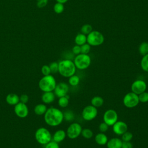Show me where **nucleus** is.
Segmentation results:
<instances>
[{"mask_svg": "<svg viewBox=\"0 0 148 148\" xmlns=\"http://www.w3.org/2000/svg\"><path fill=\"white\" fill-rule=\"evenodd\" d=\"M49 67L51 73H56L58 72V62L54 61L49 64Z\"/></svg>", "mask_w": 148, "mask_h": 148, "instance_id": "473e14b6", "label": "nucleus"}, {"mask_svg": "<svg viewBox=\"0 0 148 148\" xmlns=\"http://www.w3.org/2000/svg\"><path fill=\"white\" fill-rule=\"evenodd\" d=\"M14 111L15 114L20 118L26 117L29 112L28 108L26 103L19 102L16 105H14Z\"/></svg>", "mask_w": 148, "mask_h": 148, "instance_id": "f8f14e48", "label": "nucleus"}, {"mask_svg": "<svg viewBox=\"0 0 148 148\" xmlns=\"http://www.w3.org/2000/svg\"><path fill=\"white\" fill-rule=\"evenodd\" d=\"M63 114H64V120L67 121H73L75 119V114L71 110H66L65 112H63Z\"/></svg>", "mask_w": 148, "mask_h": 148, "instance_id": "cd10ccee", "label": "nucleus"}, {"mask_svg": "<svg viewBox=\"0 0 148 148\" xmlns=\"http://www.w3.org/2000/svg\"><path fill=\"white\" fill-rule=\"evenodd\" d=\"M73 62L76 69L84 70L90 66L91 59L88 54L80 53L75 57Z\"/></svg>", "mask_w": 148, "mask_h": 148, "instance_id": "39448f33", "label": "nucleus"}, {"mask_svg": "<svg viewBox=\"0 0 148 148\" xmlns=\"http://www.w3.org/2000/svg\"><path fill=\"white\" fill-rule=\"evenodd\" d=\"M41 72L43 76L50 75L51 73V71H50L49 65H43L41 68Z\"/></svg>", "mask_w": 148, "mask_h": 148, "instance_id": "f704fd0d", "label": "nucleus"}, {"mask_svg": "<svg viewBox=\"0 0 148 148\" xmlns=\"http://www.w3.org/2000/svg\"><path fill=\"white\" fill-rule=\"evenodd\" d=\"M68 1V0H56L57 2H59V3H62V4L66 3Z\"/></svg>", "mask_w": 148, "mask_h": 148, "instance_id": "79ce46f5", "label": "nucleus"}, {"mask_svg": "<svg viewBox=\"0 0 148 148\" xmlns=\"http://www.w3.org/2000/svg\"><path fill=\"white\" fill-rule=\"evenodd\" d=\"M109 125L105 123V122H102L101 123L99 124V126H98V128H99V130L100 131V132H103V133H105L106 132L108 129H109Z\"/></svg>", "mask_w": 148, "mask_h": 148, "instance_id": "c9c22d12", "label": "nucleus"}, {"mask_svg": "<svg viewBox=\"0 0 148 148\" xmlns=\"http://www.w3.org/2000/svg\"><path fill=\"white\" fill-rule=\"evenodd\" d=\"M147 88L146 83L141 79H137L135 80L131 84V91L137 95L141 94L145 91Z\"/></svg>", "mask_w": 148, "mask_h": 148, "instance_id": "9b49d317", "label": "nucleus"}, {"mask_svg": "<svg viewBox=\"0 0 148 148\" xmlns=\"http://www.w3.org/2000/svg\"><path fill=\"white\" fill-rule=\"evenodd\" d=\"M80 81V77L75 74L70 76L69 77H68L69 84L73 87L77 86L79 84Z\"/></svg>", "mask_w": 148, "mask_h": 148, "instance_id": "393cba45", "label": "nucleus"}, {"mask_svg": "<svg viewBox=\"0 0 148 148\" xmlns=\"http://www.w3.org/2000/svg\"><path fill=\"white\" fill-rule=\"evenodd\" d=\"M103 120L109 126H112L118 120V114L113 109H108L103 115Z\"/></svg>", "mask_w": 148, "mask_h": 148, "instance_id": "9d476101", "label": "nucleus"}, {"mask_svg": "<svg viewBox=\"0 0 148 148\" xmlns=\"http://www.w3.org/2000/svg\"><path fill=\"white\" fill-rule=\"evenodd\" d=\"M6 101L9 105L14 106L20 102V97L16 94L10 93L7 95Z\"/></svg>", "mask_w": 148, "mask_h": 148, "instance_id": "6ab92c4d", "label": "nucleus"}, {"mask_svg": "<svg viewBox=\"0 0 148 148\" xmlns=\"http://www.w3.org/2000/svg\"><path fill=\"white\" fill-rule=\"evenodd\" d=\"M95 142L99 145H106L108 141V138L107 135L103 132H99L95 136Z\"/></svg>", "mask_w": 148, "mask_h": 148, "instance_id": "a211bd4d", "label": "nucleus"}, {"mask_svg": "<svg viewBox=\"0 0 148 148\" xmlns=\"http://www.w3.org/2000/svg\"><path fill=\"white\" fill-rule=\"evenodd\" d=\"M80 50H81V53L88 54L91 50V46L88 43H86L82 45V46H80Z\"/></svg>", "mask_w": 148, "mask_h": 148, "instance_id": "72a5a7b5", "label": "nucleus"}, {"mask_svg": "<svg viewBox=\"0 0 148 148\" xmlns=\"http://www.w3.org/2000/svg\"><path fill=\"white\" fill-rule=\"evenodd\" d=\"M104 100L100 96H95L91 99V105L95 108H99L103 105Z\"/></svg>", "mask_w": 148, "mask_h": 148, "instance_id": "412c9836", "label": "nucleus"}, {"mask_svg": "<svg viewBox=\"0 0 148 148\" xmlns=\"http://www.w3.org/2000/svg\"><path fill=\"white\" fill-rule=\"evenodd\" d=\"M76 68L73 61L64 59L58 62V73L64 77H69L75 74Z\"/></svg>", "mask_w": 148, "mask_h": 148, "instance_id": "f03ea898", "label": "nucleus"}, {"mask_svg": "<svg viewBox=\"0 0 148 148\" xmlns=\"http://www.w3.org/2000/svg\"><path fill=\"white\" fill-rule=\"evenodd\" d=\"M45 122L49 126L56 127L60 125L64 120L63 112L54 107L47 108L44 114Z\"/></svg>", "mask_w": 148, "mask_h": 148, "instance_id": "f257e3e1", "label": "nucleus"}, {"mask_svg": "<svg viewBox=\"0 0 148 148\" xmlns=\"http://www.w3.org/2000/svg\"><path fill=\"white\" fill-rule=\"evenodd\" d=\"M69 86L67 83L65 82H60L56 84L53 91L56 97L60 98L66 95L69 91Z\"/></svg>", "mask_w": 148, "mask_h": 148, "instance_id": "ddd939ff", "label": "nucleus"}, {"mask_svg": "<svg viewBox=\"0 0 148 148\" xmlns=\"http://www.w3.org/2000/svg\"><path fill=\"white\" fill-rule=\"evenodd\" d=\"M72 53L75 55H78L81 53V50H80V46L79 45H75L72 49Z\"/></svg>", "mask_w": 148, "mask_h": 148, "instance_id": "58836bf2", "label": "nucleus"}, {"mask_svg": "<svg viewBox=\"0 0 148 148\" xmlns=\"http://www.w3.org/2000/svg\"><path fill=\"white\" fill-rule=\"evenodd\" d=\"M35 138L38 143L42 145H45L52 140V135L48 129L40 127L35 131Z\"/></svg>", "mask_w": 148, "mask_h": 148, "instance_id": "20e7f679", "label": "nucleus"}, {"mask_svg": "<svg viewBox=\"0 0 148 148\" xmlns=\"http://www.w3.org/2000/svg\"><path fill=\"white\" fill-rule=\"evenodd\" d=\"M98 115V109L91 105L85 106L82 112V117L86 121H91Z\"/></svg>", "mask_w": 148, "mask_h": 148, "instance_id": "1a4fd4ad", "label": "nucleus"}, {"mask_svg": "<svg viewBox=\"0 0 148 148\" xmlns=\"http://www.w3.org/2000/svg\"><path fill=\"white\" fill-rule=\"evenodd\" d=\"M75 43L79 46L87 43V36L82 33L78 34L75 38Z\"/></svg>", "mask_w": 148, "mask_h": 148, "instance_id": "4be33fe9", "label": "nucleus"}, {"mask_svg": "<svg viewBox=\"0 0 148 148\" xmlns=\"http://www.w3.org/2000/svg\"><path fill=\"white\" fill-rule=\"evenodd\" d=\"M47 108L45 104L39 103L36 105L34 108V112L36 114L41 116L44 115L45 112H46Z\"/></svg>", "mask_w": 148, "mask_h": 148, "instance_id": "aec40b11", "label": "nucleus"}, {"mask_svg": "<svg viewBox=\"0 0 148 148\" xmlns=\"http://www.w3.org/2000/svg\"><path fill=\"white\" fill-rule=\"evenodd\" d=\"M140 67L143 71L148 73V54L142 57L140 60Z\"/></svg>", "mask_w": 148, "mask_h": 148, "instance_id": "a878e982", "label": "nucleus"}, {"mask_svg": "<svg viewBox=\"0 0 148 148\" xmlns=\"http://www.w3.org/2000/svg\"><path fill=\"white\" fill-rule=\"evenodd\" d=\"M123 103L127 108L136 107L139 103L138 95L131 92L127 93L123 97Z\"/></svg>", "mask_w": 148, "mask_h": 148, "instance_id": "0eeeda50", "label": "nucleus"}, {"mask_svg": "<svg viewBox=\"0 0 148 148\" xmlns=\"http://www.w3.org/2000/svg\"><path fill=\"white\" fill-rule=\"evenodd\" d=\"M66 136V131L63 130H57L52 136V140L59 143L62 142Z\"/></svg>", "mask_w": 148, "mask_h": 148, "instance_id": "2eb2a0df", "label": "nucleus"}, {"mask_svg": "<svg viewBox=\"0 0 148 148\" xmlns=\"http://www.w3.org/2000/svg\"><path fill=\"white\" fill-rule=\"evenodd\" d=\"M69 104V97L66 95L64 97L58 98V105L60 108H65L68 106Z\"/></svg>", "mask_w": 148, "mask_h": 148, "instance_id": "5701e85b", "label": "nucleus"}, {"mask_svg": "<svg viewBox=\"0 0 148 148\" xmlns=\"http://www.w3.org/2000/svg\"><path fill=\"white\" fill-rule=\"evenodd\" d=\"M29 100V97L27 94H23L20 97V101L24 103H27Z\"/></svg>", "mask_w": 148, "mask_h": 148, "instance_id": "a19ab883", "label": "nucleus"}, {"mask_svg": "<svg viewBox=\"0 0 148 148\" xmlns=\"http://www.w3.org/2000/svg\"><path fill=\"white\" fill-rule=\"evenodd\" d=\"M48 3V0H37L36 5L39 8L45 7Z\"/></svg>", "mask_w": 148, "mask_h": 148, "instance_id": "4c0bfd02", "label": "nucleus"}, {"mask_svg": "<svg viewBox=\"0 0 148 148\" xmlns=\"http://www.w3.org/2000/svg\"><path fill=\"white\" fill-rule=\"evenodd\" d=\"M123 140L119 138H112L106 143L107 148H121Z\"/></svg>", "mask_w": 148, "mask_h": 148, "instance_id": "dca6fc26", "label": "nucleus"}, {"mask_svg": "<svg viewBox=\"0 0 148 148\" xmlns=\"http://www.w3.org/2000/svg\"><path fill=\"white\" fill-rule=\"evenodd\" d=\"M139 54L143 56L148 54V42H142L139 46Z\"/></svg>", "mask_w": 148, "mask_h": 148, "instance_id": "b1692460", "label": "nucleus"}, {"mask_svg": "<svg viewBox=\"0 0 148 148\" xmlns=\"http://www.w3.org/2000/svg\"><path fill=\"white\" fill-rule=\"evenodd\" d=\"M57 83L54 77L50 75L43 76L39 81L38 86L41 91L44 92L53 91Z\"/></svg>", "mask_w": 148, "mask_h": 148, "instance_id": "7ed1b4c3", "label": "nucleus"}, {"mask_svg": "<svg viewBox=\"0 0 148 148\" xmlns=\"http://www.w3.org/2000/svg\"><path fill=\"white\" fill-rule=\"evenodd\" d=\"M56 98V95L53 91L44 92L41 97L42 102L45 104H49L52 103Z\"/></svg>", "mask_w": 148, "mask_h": 148, "instance_id": "f3484780", "label": "nucleus"}, {"mask_svg": "<svg viewBox=\"0 0 148 148\" xmlns=\"http://www.w3.org/2000/svg\"><path fill=\"white\" fill-rule=\"evenodd\" d=\"M80 31H81V33L86 35H87L92 31V27L89 24H85L83 25H82V27H81Z\"/></svg>", "mask_w": 148, "mask_h": 148, "instance_id": "c85d7f7f", "label": "nucleus"}, {"mask_svg": "<svg viewBox=\"0 0 148 148\" xmlns=\"http://www.w3.org/2000/svg\"><path fill=\"white\" fill-rule=\"evenodd\" d=\"M112 130L115 134L117 135H121L128 131V125L124 121L117 120L112 125Z\"/></svg>", "mask_w": 148, "mask_h": 148, "instance_id": "4468645a", "label": "nucleus"}, {"mask_svg": "<svg viewBox=\"0 0 148 148\" xmlns=\"http://www.w3.org/2000/svg\"><path fill=\"white\" fill-rule=\"evenodd\" d=\"M81 135L82 136L86 139H90L93 136V132L91 130H90V128H83L82 129V132H81Z\"/></svg>", "mask_w": 148, "mask_h": 148, "instance_id": "bb28decb", "label": "nucleus"}, {"mask_svg": "<svg viewBox=\"0 0 148 148\" xmlns=\"http://www.w3.org/2000/svg\"><path fill=\"white\" fill-rule=\"evenodd\" d=\"M104 40V36L98 31H92L87 36V43L91 46H99L103 43Z\"/></svg>", "mask_w": 148, "mask_h": 148, "instance_id": "423d86ee", "label": "nucleus"}, {"mask_svg": "<svg viewBox=\"0 0 148 148\" xmlns=\"http://www.w3.org/2000/svg\"><path fill=\"white\" fill-rule=\"evenodd\" d=\"M53 10L54 12L56 13L57 14H61L64 10V4L59 2H57L56 3L54 4L53 6Z\"/></svg>", "mask_w": 148, "mask_h": 148, "instance_id": "c756f323", "label": "nucleus"}, {"mask_svg": "<svg viewBox=\"0 0 148 148\" xmlns=\"http://www.w3.org/2000/svg\"><path fill=\"white\" fill-rule=\"evenodd\" d=\"M82 129L80 124L78 123H72L67 128L66 131V136L71 139H75L81 135Z\"/></svg>", "mask_w": 148, "mask_h": 148, "instance_id": "6e6552de", "label": "nucleus"}, {"mask_svg": "<svg viewBox=\"0 0 148 148\" xmlns=\"http://www.w3.org/2000/svg\"><path fill=\"white\" fill-rule=\"evenodd\" d=\"M45 148H60V146L58 143L51 140L48 143L45 145Z\"/></svg>", "mask_w": 148, "mask_h": 148, "instance_id": "e433bc0d", "label": "nucleus"}, {"mask_svg": "<svg viewBox=\"0 0 148 148\" xmlns=\"http://www.w3.org/2000/svg\"><path fill=\"white\" fill-rule=\"evenodd\" d=\"M139 102L146 103L148 102V92L146 91L138 95Z\"/></svg>", "mask_w": 148, "mask_h": 148, "instance_id": "2f4dec72", "label": "nucleus"}, {"mask_svg": "<svg viewBox=\"0 0 148 148\" xmlns=\"http://www.w3.org/2000/svg\"><path fill=\"white\" fill-rule=\"evenodd\" d=\"M121 136V140L123 141H125V142H128L131 141L133 138V134L130 132L127 131L125 132H124Z\"/></svg>", "mask_w": 148, "mask_h": 148, "instance_id": "7c9ffc66", "label": "nucleus"}, {"mask_svg": "<svg viewBox=\"0 0 148 148\" xmlns=\"http://www.w3.org/2000/svg\"><path fill=\"white\" fill-rule=\"evenodd\" d=\"M121 148H133V145L131 142V141H123Z\"/></svg>", "mask_w": 148, "mask_h": 148, "instance_id": "ea45409f", "label": "nucleus"}]
</instances>
